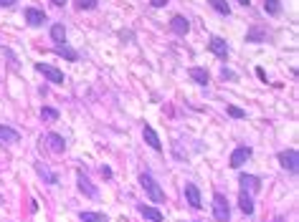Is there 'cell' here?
<instances>
[{
    "mask_svg": "<svg viewBox=\"0 0 299 222\" xmlns=\"http://www.w3.org/2000/svg\"><path fill=\"white\" fill-rule=\"evenodd\" d=\"M53 53H58L61 58H69V61H79V53H76L71 46H66V43H63V46H56Z\"/></svg>",
    "mask_w": 299,
    "mask_h": 222,
    "instance_id": "obj_20",
    "label": "cell"
},
{
    "mask_svg": "<svg viewBox=\"0 0 299 222\" xmlns=\"http://www.w3.org/2000/svg\"><path fill=\"white\" fill-rule=\"evenodd\" d=\"M140 185H142V189H145V194L150 197V199H152V202L155 205H162L165 202V192H162V187L155 182V177L152 174H150L147 169L140 174Z\"/></svg>",
    "mask_w": 299,
    "mask_h": 222,
    "instance_id": "obj_1",
    "label": "cell"
},
{
    "mask_svg": "<svg viewBox=\"0 0 299 222\" xmlns=\"http://www.w3.org/2000/svg\"><path fill=\"white\" fill-rule=\"evenodd\" d=\"M193 222H200V220H193Z\"/></svg>",
    "mask_w": 299,
    "mask_h": 222,
    "instance_id": "obj_35",
    "label": "cell"
},
{
    "mask_svg": "<svg viewBox=\"0 0 299 222\" xmlns=\"http://www.w3.org/2000/svg\"><path fill=\"white\" fill-rule=\"evenodd\" d=\"M208 51L213 53V56H218V58H228V43L223 40V38H218V36H213L210 40H208Z\"/></svg>",
    "mask_w": 299,
    "mask_h": 222,
    "instance_id": "obj_11",
    "label": "cell"
},
{
    "mask_svg": "<svg viewBox=\"0 0 299 222\" xmlns=\"http://www.w3.org/2000/svg\"><path fill=\"white\" fill-rule=\"evenodd\" d=\"M51 3H53V5H58V8H63V5H66V0H51Z\"/></svg>",
    "mask_w": 299,
    "mask_h": 222,
    "instance_id": "obj_32",
    "label": "cell"
},
{
    "mask_svg": "<svg viewBox=\"0 0 299 222\" xmlns=\"http://www.w3.org/2000/svg\"><path fill=\"white\" fill-rule=\"evenodd\" d=\"M23 13H26V23H28L31 28H38V26H44L46 20H49L46 10H41V8H26Z\"/></svg>",
    "mask_w": 299,
    "mask_h": 222,
    "instance_id": "obj_8",
    "label": "cell"
},
{
    "mask_svg": "<svg viewBox=\"0 0 299 222\" xmlns=\"http://www.w3.org/2000/svg\"><path fill=\"white\" fill-rule=\"evenodd\" d=\"M36 172H38V177L44 182H49V185H56L58 180H56V174H51V169L46 167V164H41V162H36Z\"/></svg>",
    "mask_w": 299,
    "mask_h": 222,
    "instance_id": "obj_19",
    "label": "cell"
},
{
    "mask_svg": "<svg viewBox=\"0 0 299 222\" xmlns=\"http://www.w3.org/2000/svg\"><path fill=\"white\" fill-rule=\"evenodd\" d=\"M239 185L246 194H256L261 192V177H253V174H241L239 177Z\"/></svg>",
    "mask_w": 299,
    "mask_h": 222,
    "instance_id": "obj_6",
    "label": "cell"
},
{
    "mask_svg": "<svg viewBox=\"0 0 299 222\" xmlns=\"http://www.w3.org/2000/svg\"><path fill=\"white\" fill-rule=\"evenodd\" d=\"M264 38H266V33H264L261 28H253V31L246 36V40H249V43H253V40H264Z\"/></svg>",
    "mask_w": 299,
    "mask_h": 222,
    "instance_id": "obj_27",
    "label": "cell"
},
{
    "mask_svg": "<svg viewBox=\"0 0 299 222\" xmlns=\"http://www.w3.org/2000/svg\"><path fill=\"white\" fill-rule=\"evenodd\" d=\"M74 5H76V10H97L99 0H74Z\"/></svg>",
    "mask_w": 299,
    "mask_h": 222,
    "instance_id": "obj_25",
    "label": "cell"
},
{
    "mask_svg": "<svg viewBox=\"0 0 299 222\" xmlns=\"http://www.w3.org/2000/svg\"><path fill=\"white\" fill-rule=\"evenodd\" d=\"M46 144H49V149L56 151V154H61L63 149H66V142H63V137L58 134V131H49V134H46Z\"/></svg>",
    "mask_w": 299,
    "mask_h": 222,
    "instance_id": "obj_14",
    "label": "cell"
},
{
    "mask_svg": "<svg viewBox=\"0 0 299 222\" xmlns=\"http://www.w3.org/2000/svg\"><path fill=\"white\" fill-rule=\"evenodd\" d=\"M170 31H173L175 36H188V31H190L188 18L185 15H173L170 18Z\"/></svg>",
    "mask_w": 299,
    "mask_h": 222,
    "instance_id": "obj_13",
    "label": "cell"
},
{
    "mask_svg": "<svg viewBox=\"0 0 299 222\" xmlns=\"http://www.w3.org/2000/svg\"><path fill=\"white\" fill-rule=\"evenodd\" d=\"M18 0H0V8H10V5H15Z\"/></svg>",
    "mask_w": 299,
    "mask_h": 222,
    "instance_id": "obj_31",
    "label": "cell"
},
{
    "mask_svg": "<svg viewBox=\"0 0 299 222\" xmlns=\"http://www.w3.org/2000/svg\"><path fill=\"white\" fill-rule=\"evenodd\" d=\"M264 10L271 15V18H276L282 13V0H264Z\"/></svg>",
    "mask_w": 299,
    "mask_h": 222,
    "instance_id": "obj_22",
    "label": "cell"
},
{
    "mask_svg": "<svg viewBox=\"0 0 299 222\" xmlns=\"http://www.w3.org/2000/svg\"><path fill=\"white\" fill-rule=\"evenodd\" d=\"M58 109H53V106H41V119L44 121H58Z\"/></svg>",
    "mask_w": 299,
    "mask_h": 222,
    "instance_id": "obj_23",
    "label": "cell"
},
{
    "mask_svg": "<svg viewBox=\"0 0 299 222\" xmlns=\"http://www.w3.org/2000/svg\"><path fill=\"white\" fill-rule=\"evenodd\" d=\"M150 5H152V8H162V5H167V0H150Z\"/></svg>",
    "mask_w": 299,
    "mask_h": 222,
    "instance_id": "obj_30",
    "label": "cell"
},
{
    "mask_svg": "<svg viewBox=\"0 0 299 222\" xmlns=\"http://www.w3.org/2000/svg\"><path fill=\"white\" fill-rule=\"evenodd\" d=\"M188 74H190V78H193L196 83H200V86H208V83H210L208 71H205V69H200V66H193V69H190Z\"/></svg>",
    "mask_w": 299,
    "mask_h": 222,
    "instance_id": "obj_17",
    "label": "cell"
},
{
    "mask_svg": "<svg viewBox=\"0 0 299 222\" xmlns=\"http://www.w3.org/2000/svg\"><path fill=\"white\" fill-rule=\"evenodd\" d=\"M249 159H251V147H236L233 154H231V159H228V167L231 169H241Z\"/></svg>",
    "mask_w": 299,
    "mask_h": 222,
    "instance_id": "obj_4",
    "label": "cell"
},
{
    "mask_svg": "<svg viewBox=\"0 0 299 222\" xmlns=\"http://www.w3.org/2000/svg\"><path fill=\"white\" fill-rule=\"evenodd\" d=\"M210 3V8L216 10L218 15H228L231 13V5H228V0H208Z\"/></svg>",
    "mask_w": 299,
    "mask_h": 222,
    "instance_id": "obj_24",
    "label": "cell"
},
{
    "mask_svg": "<svg viewBox=\"0 0 299 222\" xmlns=\"http://www.w3.org/2000/svg\"><path fill=\"white\" fill-rule=\"evenodd\" d=\"M276 159H279V164H282L289 174H297V172H299V151H297V149L279 151V154H276Z\"/></svg>",
    "mask_w": 299,
    "mask_h": 222,
    "instance_id": "obj_3",
    "label": "cell"
},
{
    "mask_svg": "<svg viewBox=\"0 0 299 222\" xmlns=\"http://www.w3.org/2000/svg\"><path fill=\"white\" fill-rule=\"evenodd\" d=\"M274 222H287V217H274Z\"/></svg>",
    "mask_w": 299,
    "mask_h": 222,
    "instance_id": "obj_34",
    "label": "cell"
},
{
    "mask_svg": "<svg viewBox=\"0 0 299 222\" xmlns=\"http://www.w3.org/2000/svg\"><path fill=\"white\" fill-rule=\"evenodd\" d=\"M226 111H228V116H231V119H246V111L239 109V106H233V104H228Z\"/></svg>",
    "mask_w": 299,
    "mask_h": 222,
    "instance_id": "obj_26",
    "label": "cell"
},
{
    "mask_svg": "<svg viewBox=\"0 0 299 222\" xmlns=\"http://www.w3.org/2000/svg\"><path fill=\"white\" fill-rule=\"evenodd\" d=\"M36 71L41 76H46L51 83H63V71H58L56 66H49V63H36Z\"/></svg>",
    "mask_w": 299,
    "mask_h": 222,
    "instance_id": "obj_7",
    "label": "cell"
},
{
    "mask_svg": "<svg viewBox=\"0 0 299 222\" xmlns=\"http://www.w3.org/2000/svg\"><path fill=\"white\" fill-rule=\"evenodd\" d=\"M79 217H81V222H106V215H101V212H89V210L79 212Z\"/></svg>",
    "mask_w": 299,
    "mask_h": 222,
    "instance_id": "obj_21",
    "label": "cell"
},
{
    "mask_svg": "<svg viewBox=\"0 0 299 222\" xmlns=\"http://www.w3.org/2000/svg\"><path fill=\"white\" fill-rule=\"evenodd\" d=\"M142 139H145V144L150 147V149H155V151H162V142H160V137H157V131L150 126V124H145L142 126Z\"/></svg>",
    "mask_w": 299,
    "mask_h": 222,
    "instance_id": "obj_9",
    "label": "cell"
},
{
    "mask_svg": "<svg viewBox=\"0 0 299 222\" xmlns=\"http://www.w3.org/2000/svg\"><path fill=\"white\" fill-rule=\"evenodd\" d=\"M76 185H79V189H81V194L84 197H89V199H99V189H97V185L89 180L84 172H79V177H76Z\"/></svg>",
    "mask_w": 299,
    "mask_h": 222,
    "instance_id": "obj_5",
    "label": "cell"
},
{
    "mask_svg": "<svg viewBox=\"0 0 299 222\" xmlns=\"http://www.w3.org/2000/svg\"><path fill=\"white\" fill-rule=\"evenodd\" d=\"M221 78L223 81H233V78H236V74H233L231 69H221Z\"/></svg>",
    "mask_w": 299,
    "mask_h": 222,
    "instance_id": "obj_28",
    "label": "cell"
},
{
    "mask_svg": "<svg viewBox=\"0 0 299 222\" xmlns=\"http://www.w3.org/2000/svg\"><path fill=\"white\" fill-rule=\"evenodd\" d=\"M49 36H51V40L56 43V46H63V43H66V26H63V23H53L51 31H49Z\"/></svg>",
    "mask_w": 299,
    "mask_h": 222,
    "instance_id": "obj_16",
    "label": "cell"
},
{
    "mask_svg": "<svg viewBox=\"0 0 299 222\" xmlns=\"http://www.w3.org/2000/svg\"><path fill=\"white\" fill-rule=\"evenodd\" d=\"M183 192H185V199H188V205L193 207V210H200V205H203V199H200V189H198L193 182H188Z\"/></svg>",
    "mask_w": 299,
    "mask_h": 222,
    "instance_id": "obj_12",
    "label": "cell"
},
{
    "mask_svg": "<svg viewBox=\"0 0 299 222\" xmlns=\"http://www.w3.org/2000/svg\"><path fill=\"white\" fill-rule=\"evenodd\" d=\"M213 217H216L218 222H228L231 220V205H228L226 194H221V192L213 194Z\"/></svg>",
    "mask_w": 299,
    "mask_h": 222,
    "instance_id": "obj_2",
    "label": "cell"
},
{
    "mask_svg": "<svg viewBox=\"0 0 299 222\" xmlns=\"http://www.w3.org/2000/svg\"><path fill=\"white\" fill-rule=\"evenodd\" d=\"M137 212L145 217V220H150V222H162L165 220V215L157 210V207H147V205H137Z\"/></svg>",
    "mask_w": 299,
    "mask_h": 222,
    "instance_id": "obj_15",
    "label": "cell"
},
{
    "mask_svg": "<svg viewBox=\"0 0 299 222\" xmlns=\"http://www.w3.org/2000/svg\"><path fill=\"white\" fill-rule=\"evenodd\" d=\"M99 172H101V177H104V180H112V169L106 167V164H101V167H99Z\"/></svg>",
    "mask_w": 299,
    "mask_h": 222,
    "instance_id": "obj_29",
    "label": "cell"
},
{
    "mask_svg": "<svg viewBox=\"0 0 299 222\" xmlns=\"http://www.w3.org/2000/svg\"><path fill=\"white\" fill-rule=\"evenodd\" d=\"M239 207H241V212L249 217V215H253V199H251V194H246V192H241L239 194Z\"/></svg>",
    "mask_w": 299,
    "mask_h": 222,
    "instance_id": "obj_18",
    "label": "cell"
},
{
    "mask_svg": "<svg viewBox=\"0 0 299 222\" xmlns=\"http://www.w3.org/2000/svg\"><path fill=\"white\" fill-rule=\"evenodd\" d=\"M239 5H244V8H249V5H251V0H239Z\"/></svg>",
    "mask_w": 299,
    "mask_h": 222,
    "instance_id": "obj_33",
    "label": "cell"
},
{
    "mask_svg": "<svg viewBox=\"0 0 299 222\" xmlns=\"http://www.w3.org/2000/svg\"><path fill=\"white\" fill-rule=\"evenodd\" d=\"M18 142H20V131H15L13 126L0 124V147H10V144H18Z\"/></svg>",
    "mask_w": 299,
    "mask_h": 222,
    "instance_id": "obj_10",
    "label": "cell"
}]
</instances>
